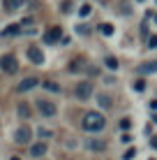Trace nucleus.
Masks as SVG:
<instances>
[{"mask_svg":"<svg viewBox=\"0 0 157 160\" xmlns=\"http://www.w3.org/2000/svg\"><path fill=\"white\" fill-rule=\"evenodd\" d=\"M81 125L88 132H99V130H104L106 118H104V114H99V112H88L83 116V121H81Z\"/></svg>","mask_w":157,"mask_h":160,"instance_id":"1","label":"nucleus"},{"mask_svg":"<svg viewBox=\"0 0 157 160\" xmlns=\"http://www.w3.org/2000/svg\"><path fill=\"white\" fill-rule=\"evenodd\" d=\"M0 70H2L5 74H14L16 70H19V63H16V58L12 53H5V56L0 58Z\"/></svg>","mask_w":157,"mask_h":160,"instance_id":"2","label":"nucleus"},{"mask_svg":"<svg viewBox=\"0 0 157 160\" xmlns=\"http://www.w3.org/2000/svg\"><path fill=\"white\" fill-rule=\"evenodd\" d=\"M74 93H76L79 100H88V98L93 95V84H90V81H81V84H76Z\"/></svg>","mask_w":157,"mask_h":160,"instance_id":"3","label":"nucleus"},{"mask_svg":"<svg viewBox=\"0 0 157 160\" xmlns=\"http://www.w3.org/2000/svg\"><path fill=\"white\" fill-rule=\"evenodd\" d=\"M37 109H39L42 116H56V112H58L51 100H37Z\"/></svg>","mask_w":157,"mask_h":160,"instance_id":"4","label":"nucleus"},{"mask_svg":"<svg viewBox=\"0 0 157 160\" xmlns=\"http://www.w3.org/2000/svg\"><path fill=\"white\" fill-rule=\"evenodd\" d=\"M14 142H16V144H28V142H30V128H28V125H21V128L16 130Z\"/></svg>","mask_w":157,"mask_h":160,"instance_id":"5","label":"nucleus"},{"mask_svg":"<svg viewBox=\"0 0 157 160\" xmlns=\"http://www.w3.org/2000/svg\"><path fill=\"white\" fill-rule=\"evenodd\" d=\"M28 58H30L35 65H44V51H42L39 47H30V49H28Z\"/></svg>","mask_w":157,"mask_h":160,"instance_id":"6","label":"nucleus"},{"mask_svg":"<svg viewBox=\"0 0 157 160\" xmlns=\"http://www.w3.org/2000/svg\"><path fill=\"white\" fill-rule=\"evenodd\" d=\"M62 37V30L58 28V26H53V28H48L46 30V35H44V42H48V44H53V42H58Z\"/></svg>","mask_w":157,"mask_h":160,"instance_id":"7","label":"nucleus"},{"mask_svg":"<svg viewBox=\"0 0 157 160\" xmlns=\"http://www.w3.org/2000/svg\"><path fill=\"white\" fill-rule=\"evenodd\" d=\"M37 84H39V79H37V77H25V79L19 84V91H21V93H25V91H32V88H35Z\"/></svg>","mask_w":157,"mask_h":160,"instance_id":"8","label":"nucleus"},{"mask_svg":"<svg viewBox=\"0 0 157 160\" xmlns=\"http://www.w3.org/2000/svg\"><path fill=\"white\" fill-rule=\"evenodd\" d=\"M44 153H46V144H44V142H37V144L30 146V156L32 158H42Z\"/></svg>","mask_w":157,"mask_h":160,"instance_id":"9","label":"nucleus"},{"mask_svg":"<svg viewBox=\"0 0 157 160\" xmlns=\"http://www.w3.org/2000/svg\"><path fill=\"white\" fill-rule=\"evenodd\" d=\"M23 5V0H2V9L5 12H16Z\"/></svg>","mask_w":157,"mask_h":160,"instance_id":"10","label":"nucleus"},{"mask_svg":"<svg viewBox=\"0 0 157 160\" xmlns=\"http://www.w3.org/2000/svg\"><path fill=\"white\" fill-rule=\"evenodd\" d=\"M88 148H90V151H104V148H106V142H104V139H90V142H88Z\"/></svg>","mask_w":157,"mask_h":160,"instance_id":"11","label":"nucleus"},{"mask_svg":"<svg viewBox=\"0 0 157 160\" xmlns=\"http://www.w3.org/2000/svg\"><path fill=\"white\" fill-rule=\"evenodd\" d=\"M97 102H99L104 109H109V107H111V98H109V95H104V93H102V95H97Z\"/></svg>","mask_w":157,"mask_h":160,"instance_id":"12","label":"nucleus"},{"mask_svg":"<svg viewBox=\"0 0 157 160\" xmlns=\"http://www.w3.org/2000/svg\"><path fill=\"white\" fill-rule=\"evenodd\" d=\"M99 32H102V35H106V37H111L113 35V26L111 23H102L99 26Z\"/></svg>","mask_w":157,"mask_h":160,"instance_id":"13","label":"nucleus"},{"mask_svg":"<svg viewBox=\"0 0 157 160\" xmlns=\"http://www.w3.org/2000/svg\"><path fill=\"white\" fill-rule=\"evenodd\" d=\"M139 72H157V63H145V65H141Z\"/></svg>","mask_w":157,"mask_h":160,"instance_id":"14","label":"nucleus"},{"mask_svg":"<svg viewBox=\"0 0 157 160\" xmlns=\"http://www.w3.org/2000/svg\"><path fill=\"white\" fill-rule=\"evenodd\" d=\"M90 12H93V7H90L88 2H83V5H81V7H79V16H88Z\"/></svg>","mask_w":157,"mask_h":160,"instance_id":"15","label":"nucleus"},{"mask_svg":"<svg viewBox=\"0 0 157 160\" xmlns=\"http://www.w3.org/2000/svg\"><path fill=\"white\" fill-rule=\"evenodd\" d=\"M104 63H106V68H109V70H118V60L113 58V56H106Z\"/></svg>","mask_w":157,"mask_h":160,"instance_id":"16","label":"nucleus"},{"mask_svg":"<svg viewBox=\"0 0 157 160\" xmlns=\"http://www.w3.org/2000/svg\"><path fill=\"white\" fill-rule=\"evenodd\" d=\"M19 114H21V116H23V118H28L30 116V107H28V104H19Z\"/></svg>","mask_w":157,"mask_h":160,"instance_id":"17","label":"nucleus"},{"mask_svg":"<svg viewBox=\"0 0 157 160\" xmlns=\"http://www.w3.org/2000/svg\"><path fill=\"white\" fill-rule=\"evenodd\" d=\"M5 35H19V26H7V28L2 30V37Z\"/></svg>","mask_w":157,"mask_h":160,"instance_id":"18","label":"nucleus"},{"mask_svg":"<svg viewBox=\"0 0 157 160\" xmlns=\"http://www.w3.org/2000/svg\"><path fill=\"white\" fill-rule=\"evenodd\" d=\"M42 86H44V88H48V91H53V93H58V91H60V86H58L56 81H44Z\"/></svg>","mask_w":157,"mask_h":160,"instance_id":"19","label":"nucleus"},{"mask_svg":"<svg viewBox=\"0 0 157 160\" xmlns=\"http://www.w3.org/2000/svg\"><path fill=\"white\" fill-rule=\"evenodd\" d=\"M62 12H72V0H62Z\"/></svg>","mask_w":157,"mask_h":160,"instance_id":"20","label":"nucleus"},{"mask_svg":"<svg viewBox=\"0 0 157 160\" xmlns=\"http://www.w3.org/2000/svg\"><path fill=\"white\" fill-rule=\"evenodd\" d=\"M132 158H136V148H129V151L125 153V158H122V160H132Z\"/></svg>","mask_w":157,"mask_h":160,"instance_id":"21","label":"nucleus"},{"mask_svg":"<svg viewBox=\"0 0 157 160\" xmlns=\"http://www.w3.org/2000/svg\"><path fill=\"white\" fill-rule=\"evenodd\" d=\"M134 88H136V91H139V93H141V91H143V88H145V81H143V79H139V81H134Z\"/></svg>","mask_w":157,"mask_h":160,"instance_id":"22","label":"nucleus"},{"mask_svg":"<svg viewBox=\"0 0 157 160\" xmlns=\"http://www.w3.org/2000/svg\"><path fill=\"white\" fill-rule=\"evenodd\" d=\"M129 125H132V121H129V118H122L120 121V128L122 130H129Z\"/></svg>","mask_w":157,"mask_h":160,"instance_id":"23","label":"nucleus"},{"mask_svg":"<svg viewBox=\"0 0 157 160\" xmlns=\"http://www.w3.org/2000/svg\"><path fill=\"white\" fill-rule=\"evenodd\" d=\"M37 135H39V137H51V130H46V128H39V130H37Z\"/></svg>","mask_w":157,"mask_h":160,"instance_id":"24","label":"nucleus"},{"mask_svg":"<svg viewBox=\"0 0 157 160\" xmlns=\"http://www.w3.org/2000/svg\"><path fill=\"white\" fill-rule=\"evenodd\" d=\"M148 44H150V49H155V47H157V35H150Z\"/></svg>","mask_w":157,"mask_h":160,"instance_id":"25","label":"nucleus"},{"mask_svg":"<svg viewBox=\"0 0 157 160\" xmlns=\"http://www.w3.org/2000/svg\"><path fill=\"white\" fill-rule=\"evenodd\" d=\"M150 109H153V112H157V100H153V102H150Z\"/></svg>","mask_w":157,"mask_h":160,"instance_id":"26","label":"nucleus"},{"mask_svg":"<svg viewBox=\"0 0 157 160\" xmlns=\"http://www.w3.org/2000/svg\"><path fill=\"white\" fill-rule=\"evenodd\" d=\"M150 146H153L155 151H157V137H153V142H150Z\"/></svg>","mask_w":157,"mask_h":160,"instance_id":"27","label":"nucleus"},{"mask_svg":"<svg viewBox=\"0 0 157 160\" xmlns=\"http://www.w3.org/2000/svg\"><path fill=\"white\" fill-rule=\"evenodd\" d=\"M9 160H21V158H19V156H12V158H9Z\"/></svg>","mask_w":157,"mask_h":160,"instance_id":"28","label":"nucleus"},{"mask_svg":"<svg viewBox=\"0 0 157 160\" xmlns=\"http://www.w3.org/2000/svg\"><path fill=\"white\" fill-rule=\"evenodd\" d=\"M153 121H155V123H157V114H155V118H153Z\"/></svg>","mask_w":157,"mask_h":160,"instance_id":"29","label":"nucleus"},{"mask_svg":"<svg viewBox=\"0 0 157 160\" xmlns=\"http://www.w3.org/2000/svg\"><path fill=\"white\" fill-rule=\"evenodd\" d=\"M139 2H143V0H139Z\"/></svg>","mask_w":157,"mask_h":160,"instance_id":"30","label":"nucleus"}]
</instances>
